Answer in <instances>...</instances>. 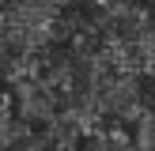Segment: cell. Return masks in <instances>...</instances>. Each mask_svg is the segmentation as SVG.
<instances>
[{
    "instance_id": "1",
    "label": "cell",
    "mask_w": 155,
    "mask_h": 151,
    "mask_svg": "<svg viewBox=\"0 0 155 151\" xmlns=\"http://www.w3.org/2000/svg\"><path fill=\"white\" fill-rule=\"evenodd\" d=\"M95 42L98 53L114 72L129 79H155V11L136 8V11L102 15L95 11Z\"/></svg>"
},
{
    "instance_id": "2",
    "label": "cell",
    "mask_w": 155,
    "mask_h": 151,
    "mask_svg": "<svg viewBox=\"0 0 155 151\" xmlns=\"http://www.w3.org/2000/svg\"><path fill=\"white\" fill-rule=\"evenodd\" d=\"M76 151H140L129 128H95L80 140Z\"/></svg>"
},
{
    "instance_id": "3",
    "label": "cell",
    "mask_w": 155,
    "mask_h": 151,
    "mask_svg": "<svg viewBox=\"0 0 155 151\" xmlns=\"http://www.w3.org/2000/svg\"><path fill=\"white\" fill-rule=\"evenodd\" d=\"M87 8L102 15H117V11H136V8H151V0H83Z\"/></svg>"
},
{
    "instance_id": "4",
    "label": "cell",
    "mask_w": 155,
    "mask_h": 151,
    "mask_svg": "<svg viewBox=\"0 0 155 151\" xmlns=\"http://www.w3.org/2000/svg\"><path fill=\"white\" fill-rule=\"evenodd\" d=\"M151 11H155V0H151Z\"/></svg>"
}]
</instances>
